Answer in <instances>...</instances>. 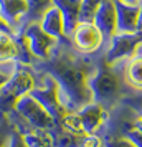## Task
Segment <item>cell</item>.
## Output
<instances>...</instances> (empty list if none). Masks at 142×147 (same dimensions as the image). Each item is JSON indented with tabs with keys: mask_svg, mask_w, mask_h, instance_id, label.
<instances>
[{
	"mask_svg": "<svg viewBox=\"0 0 142 147\" xmlns=\"http://www.w3.org/2000/svg\"><path fill=\"white\" fill-rule=\"evenodd\" d=\"M7 117L12 122L13 129H17L20 134H27L32 131H55L60 127L53 116L30 93L22 96L15 102L13 109L7 113Z\"/></svg>",
	"mask_w": 142,
	"mask_h": 147,
	"instance_id": "6da1fadb",
	"label": "cell"
},
{
	"mask_svg": "<svg viewBox=\"0 0 142 147\" xmlns=\"http://www.w3.org/2000/svg\"><path fill=\"white\" fill-rule=\"evenodd\" d=\"M122 76L114 69V65L98 63L94 73L89 76V89L93 93V102L104 109H112L122 96Z\"/></svg>",
	"mask_w": 142,
	"mask_h": 147,
	"instance_id": "7a4b0ae2",
	"label": "cell"
},
{
	"mask_svg": "<svg viewBox=\"0 0 142 147\" xmlns=\"http://www.w3.org/2000/svg\"><path fill=\"white\" fill-rule=\"evenodd\" d=\"M142 47V33L134 32V33H116L108 48L104 51L102 60L108 65H117L119 61L127 60Z\"/></svg>",
	"mask_w": 142,
	"mask_h": 147,
	"instance_id": "3957f363",
	"label": "cell"
},
{
	"mask_svg": "<svg viewBox=\"0 0 142 147\" xmlns=\"http://www.w3.org/2000/svg\"><path fill=\"white\" fill-rule=\"evenodd\" d=\"M71 45L83 55H96L104 50L102 36L93 22H79L69 36Z\"/></svg>",
	"mask_w": 142,
	"mask_h": 147,
	"instance_id": "277c9868",
	"label": "cell"
},
{
	"mask_svg": "<svg viewBox=\"0 0 142 147\" xmlns=\"http://www.w3.org/2000/svg\"><path fill=\"white\" fill-rule=\"evenodd\" d=\"M23 36L27 38L28 48H30L32 55L35 56L36 63L48 60L51 51H53V48L58 43V40H55L53 36H50L48 33H45L36 22L23 30Z\"/></svg>",
	"mask_w": 142,
	"mask_h": 147,
	"instance_id": "5b68a950",
	"label": "cell"
},
{
	"mask_svg": "<svg viewBox=\"0 0 142 147\" xmlns=\"http://www.w3.org/2000/svg\"><path fill=\"white\" fill-rule=\"evenodd\" d=\"M93 23L96 28L99 30V33L102 36V43H104V51L108 48L111 38L117 32V20H116V7L112 0H102L98 12H96Z\"/></svg>",
	"mask_w": 142,
	"mask_h": 147,
	"instance_id": "8992f818",
	"label": "cell"
},
{
	"mask_svg": "<svg viewBox=\"0 0 142 147\" xmlns=\"http://www.w3.org/2000/svg\"><path fill=\"white\" fill-rule=\"evenodd\" d=\"M83 124L84 134H99L109 121V111L96 102H89L79 111H76Z\"/></svg>",
	"mask_w": 142,
	"mask_h": 147,
	"instance_id": "52a82bcc",
	"label": "cell"
},
{
	"mask_svg": "<svg viewBox=\"0 0 142 147\" xmlns=\"http://www.w3.org/2000/svg\"><path fill=\"white\" fill-rule=\"evenodd\" d=\"M116 7V20L117 32L116 33H134L137 32V18H139V5H129L121 0H112Z\"/></svg>",
	"mask_w": 142,
	"mask_h": 147,
	"instance_id": "ba28073f",
	"label": "cell"
},
{
	"mask_svg": "<svg viewBox=\"0 0 142 147\" xmlns=\"http://www.w3.org/2000/svg\"><path fill=\"white\" fill-rule=\"evenodd\" d=\"M51 3L61 12L65 36L69 38L71 33L75 32L76 25L79 23V5H81V0H53Z\"/></svg>",
	"mask_w": 142,
	"mask_h": 147,
	"instance_id": "9c48e42d",
	"label": "cell"
},
{
	"mask_svg": "<svg viewBox=\"0 0 142 147\" xmlns=\"http://www.w3.org/2000/svg\"><path fill=\"white\" fill-rule=\"evenodd\" d=\"M122 80L131 89L142 91V50H137L131 58L124 61Z\"/></svg>",
	"mask_w": 142,
	"mask_h": 147,
	"instance_id": "30bf717a",
	"label": "cell"
},
{
	"mask_svg": "<svg viewBox=\"0 0 142 147\" xmlns=\"http://www.w3.org/2000/svg\"><path fill=\"white\" fill-rule=\"evenodd\" d=\"M41 30L48 33L50 36H53L55 40H63L65 36V30H63V17L61 12L55 7L53 3L43 12V15L40 17V23Z\"/></svg>",
	"mask_w": 142,
	"mask_h": 147,
	"instance_id": "8fae6325",
	"label": "cell"
},
{
	"mask_svg": "<svg viewBox=\"0 0 142 147\" xmlns=\"http://www.w3.org/2000/svg\"><path fill=\"white\" fill-rule=\"evenodd\" d=\"M27 13V0H0V18L3 23L15 27L18 20L25 22Z\"/></svg>",
	"mask_w": 142,
	"mask_h": 147,
	"instance_id": "7c38bea8",
	"label": "cell"
},
{
	"mask_svg": "<svg viewBox=\"0 0 142 147\" xmlns=\"http://www.w3.org/2000/svg\"><path fill=\"white\" fill-rule=\"evenodd\" d=\"M53 0H27V5H28V13L25 20L30 22H36L40 18L43 12L46 10L50 5H51Z\"/></svg>",
	"mask_w": 142,
	"mask_h": 147,
	"instance_id": "4fadbf2b",
	"label": "cell"
},
{
	"mask_svg": "<svg viewBox=\"0 0 142 147\" xmlns=\"http://www.w3.org/2000/svg\"><path fill=\"white\" fill-rule=\"evenodd\" d=\"M102 0H81L79 5V22H93Z\"/></svg>",
	"mask_w": 142,
	"mask_h": 147,
	"instance_id": "5bb4252c",
	"label": "cell"
},
{
	"mask_svg": "<svg viewBox=\"0 0 142 147\" xmlns=\"http://www.w3.org/2000/svg\"><path fill=\"white\" fill-rule=\"evenodd\" d=\"M13 131V126L12 122L8 121L7 114L0 113V147H5L8 142V137Z\"/></svg>",
	"mask_w": 142,
	"mask_h": 147,
	"instance_id": "9a60e30c",
	"label": "cell"
},
{
	"mask_svg": "<svg viewBox=\"0 0 142 147\" xmlns=\"http://www.w3.org/2000/svg\"><path fill=\"white\" fill-rule=\"evenodd\" d=\"M102 147H135L126 136H104L102 137Z\"/></svg>",
	"mask_w": 142,
	"mask_h": 147,
	"instance_id": "2e32d148",
	"label": "cell"
},
{
	"mask_svg": "<svg viewBox=\"0 0 142 147\" xmlns=\"http://www.w3.org/2000/svg\"><path fill=\"white\" fill-rule=\"evenodd\" d=\"M79 147H102V137L99 134H83L79 136Z\"/></svg>",
	"mask_w": 142,
	"mask_h": 147,
	"instance_id": "e0dca14e",
	"label": "cell"
},
{
	"mask_svg": "<svg viewBox=\"0 0 142 147\" xmlns=\"http://www.w3.org/2000/svg\"><path fill=\"white\" fill-rule=\"evenodd\" d=\"M122 136H126L132 144H134L135 147H142V132L141 131H137L135 127H129V129H126V132L122 134Z\"/></svg>",
	"mask_w": 142,
	"mask_h": 147,
	"instance_id": "ac0fdd59",
	"label": "cell"
},
{
	"mask_svg": "<svg viewBox=\"0 0 142 147\" xmlns=\"http://www.w3.org/2000/svg\"><path fill=\"white\" fill-rule=\"evenodd\" d=\"M5 147H28L27 142H25V139H23V136H22L17 129H13L12 131V134H10V137H8V142Z\"/></svg>",
	"mask_w": 142,
	"mask_h": 147,
	"instance_id": "d6986e66",
	"label": "cell"
},
{
	"mask_svg": "<svg viewBox=\"0 0 142 147\" xmlns=\"http://www.w3.org/2000/svg\"><path fill=\"white\" fill-rule=\"evenodd\" d=\"M132 127H135L137 131L142 132V114H137V116H135L134 122H132Z\"/></svg>",
	"mask_w": 142,
	"mask_h": 147,
	"instance_id": "ffe728a7",
	"label": "cell"
},
{
	"mask_svg": "<svg viewBox=\"0 0 142 147\" xmlns=\"http://www.w3.org/2000/svg\"><path fill=\"white\" fill-rule=\"evenodd\" d=\"M137 32L142 33V2L139 3V18H137Z\"/></svg>",
	"mask_w": 142,
	"mask_h": 147,
	"instance_id": "44dd1931",
	"label": "cell"
},
{
	"mask_svg": "<svg viewBox=\"0 0 142 147\" xmlns=\"http://www.w3.org/2000/svg\"><path fill=\"white\" fill-rule=\"evenodd\" d=\"M121 2H124V3H129V5H139L142 0H121Z\"/></svg>",
	"mask_w": 142,
	"mask_h": 147,
	"instance_id": "7402d4cb",
	"label": "cell"
}]
</instances>
